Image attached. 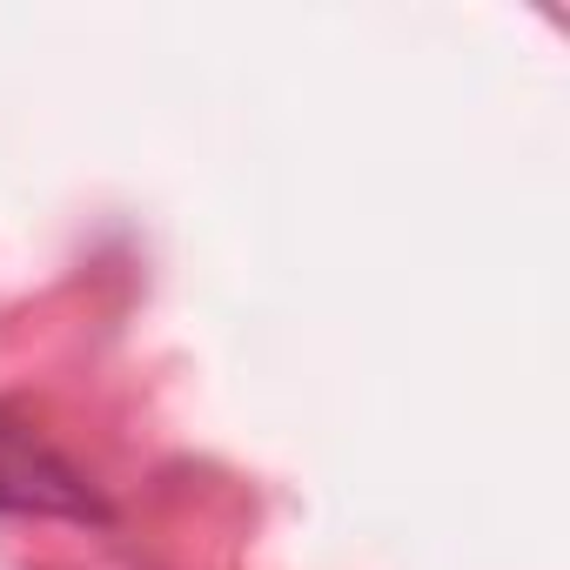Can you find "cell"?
Here are the masks:
<instances>
[{
  "mask_svg": "<svg viewBox=\"0 0 570 570\" xmlns=\"http://www.w3.org/2000/svg\"><path fill=\"white\" fill-rule=\"evenodd\" d=\"M0 510H28V517H101V503L81 483V470H68L14 416H0Z\"/></svg>",
  "mask_w": 570,
  "mask_h": 570,
  "instance_id": "6da1fadb",
  "label": "cell"
}]
</instances>
